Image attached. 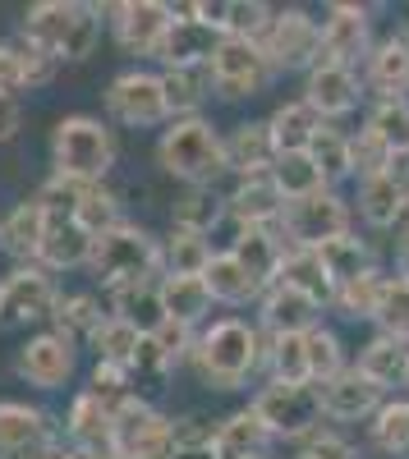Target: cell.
Returning <instances> with one entry per match:
<instances>
[{"label": "cell", "instance_id": "cell-49", "mask_svg": "<svg viewBox=\"0 0 409 459\" xmlns=\"http://www.w3.org/2000/svg\"><path fill=\"white\" fill-rule=\"evenodd\" d=\"M138 331L129 326V322H120V317H106L101 322V331L92 335V363H116V368H129L134 363V354H138Z\"/></svg>", "mask_w": 409, "mask_h": 459}, {"label": "cell", "instance_id": "cell-43", "mask_svg": "<svg viewBox=\"0 0 409 459\" xmlns=\"http://www.w3.org/2000/svg\"><path fill=\"white\" fill-rule=\"evenodd\" d=\"M267 129H272V138H276V152H309V143H313V134L322 129V120L313 115V106H309L304 97H290V101H281V106L267 115Z\"/></svg>", "mask_w": 409, "mask_h": 459}, {"label": "cell", "instance_id": "cell-56", "mask_svg": "<svg viewBox=\"0 0 409 459\" xmlns=\"http://www.w3.org/2000/svg\"><path fill=\"white\" fill-rule=\"evenodd\" d=\"M19 92H32L28 60H23L19 37H5V42H0V97H19Z\"/></svg>", "mask_w": 409, "mask_h": 459}, {"label": "cell", "instance_id": "cell-12", "mask_svg": "<svg viewBox=\"0 0 409 459\" xmlns=\"http://www.w3.org/2000/svg\"><path fill=\"white\" fill-rule=\"evenodd\" d=\"M170 23H175V5H166V0H116V5H106L110 42L134 60H157Z\"/></svg>", "mask_w": 409, "mask_h": 459}, {"label": "cell", "instance_id": "cell-6", "mask_svg": "<svg viewBox=\"0 0 409 459\" xmlns=\"http://www.w3.org/2000/svg\"><path fill=\"white\" fill-rule=\"evenodd\" d=\"M101 110H106V125H120V129H157V134H161V129L170 125L161 69L129 65V69H120V74H110V83L101 88Z\"/></svg>", "mask_w": 409, "mask_h": 459}, {"label": "cell", "instance_id": "cell-20", "mask_svg": "<svg viewBox=\"0 0 409 459\" xmlns=\"http://www.w3.org/2000/svg\"><path fill=\"white\" fill-rule=\"evenodd\" d=\"M253 322L263 326V335H309L313 326L326 322V308L322 303H313L309 294L290 290V285H267L263 299H257L253 308Z\"/></svg>", "mask_w": 409, "mask_h": 459}, {"label": "cell", "instance_id": "cell-10", "mask_svg": "<svg viewBox=\"0 0 409 459\" xmlns=\"http://www.w3.org/2000/svg\"><path fill=\"white\" fill-rule=\"evenodd\" d=\"M281 235L290 248H326L331 239L341 235H354V207L341 188H322L313 198H300V203H285L281 212Z\"/></svg>", "mask_w": 409, "mask_h": 459}, {"label": "cell", "instance_id": "cell-24", "mask_svg": "<svg viewBox=\"0 0 409 459\" xmlns=\"http://www.w3.org/2000/svg\"><path fill=\"white\" fill-rule=\"evenodd\" d=\"M189 14L198 23H207L216 37H263L276 5L267 0H189Z\"/></svg>", "mask_w": 409, "mask_h": 459}, {"label": "cell", "instance_id": "cell-53", "mask_svg": "<svg viewBox=\"0 0 409 459\" xmlns=\"http://www.w3.org/2000/svg\"><path fill=\"white\" fill-rule=\"evenodd\" d=\"M391 157H396V152L368 125L350 129V170H354V184L359 179H373V175H387L391 170Z\"/></svg>", "mask_w": 409, "mask_h": 459}, {"label": "cell", "instance_id": "cell-37", "mask_svg": "<svg viewBox=\"0 0 409 459\" xmlns=\"http://www.w3.org/2000/svg\"><path fill=\"white\" fill-rule=\"evenodd\" d=\"M226 221V194L221 188H179L170 198V225L175 230H194V235H216Z\"/></svg>", "mask_w": 409, "mask_h": 459}, {"label": "cell", "instance_id": "cell-23", "mask_svg": "<svg viewBox=\"0 0 409 459\" xmlns=\"http://www.w3.org/2000/svg\"><path fill=\"white\" fill-rule=\"evenodd\" d=\"M216 47H221V37L207 23H198L189 14V5H175V23H170L166 42L157 51V65L161 69H207Z\"/></svg>", "mask_w": 409, "mask_h": 459}, {"label": "cell", "instance_id": "cell-15", "mask_svg": "<svg viewBox=\"0 0 409 459\" xmlns=\"http://www.w3.org/2000/svg\"><path fill=\"white\" fill-rule=\"evenodd\" d=\"M60 418L32 400H0V459H51Z\"/></svg>", "mask_w": 409, "mask_h": 459}, {"label": "cell", "instance_id": "cell-55", "mask_svg": "<svg viewBox=\"0 0 409 459\" xmlns=\"http://www.w3.org/2000/svg\"><path fill=\"white\" fill-rule=\"evenodd\" d=\"M216 423H221V418L198 413V409H189V413H175V418H170L175 450H198V446H212V441H216Z\"/></svg>", "mask_w": 409, "mask_h": 459}, {"label": "cell", "instance_id": "cell-28", "mask_svg": "<svg viewBox=\"0 0 409 459\" xmlns=\"http://www.w3.org/2000/svg\"><path fill=\"white\" fill-rule=\"evenodd\" d=\"M106 317H110L106 294H97V290H65L60 303H56V313H51V322H47V331H56V335H65L69 344L88 350Z\"/></svg>", "mask_w": 409, "mask_h": 459}, {"label": "cell", "instance_id": "cell-30", "mask_svg": "<svg viewBox=\"0 0 409 459\" xmlns=\"http://www.w3.org/2000/svg\"><path fill=\"white\" fill-rule=\"evenodd\" d=\"M92 244H97V239H92L74 216H51V225H47V244H42V253H37V266H47L51 276L88 272Z\"/></svg>", "mask_w": 409, "mask_h": 459}, {"label": "cell", "instance_id": "cell-40", "mask_svg": "<svg viewBox=\"0 0 409 459\" xmlns=\"http://www.w3.org/2000/svg\"><path fill=\"white\" fill-rule=\"evenodd\" d=\"M161 88H166L170 120L207 115V101H212V74L207 69H161Z\"/></svg>", "mask_w": 409, "mask_h": 459}, {"label": "cell", "instance_id": "cell-1", "mask_svg": "<svg viewBox=\"0 0 409 459\" xmlns=\"http://www.w3.org/2000/svg\"><path fill=\"white\" fill-rule=\"evenodd\" d=\"M263 354H267V335L253 317H239V313H226V317H212L203 331H198V344H194V377L203 381L207 391L216 395H235V391H248L257 377H263Z\"/></svg>", "mask_w": 409, "mask_h": 459}, {"label": "cell", "instance_id": "cell-9", "mask_svg": "<svg viewBox=\"0 0 409 459\" xmlns=\"http://www.w3.org/2000/svg\"><path fill=\"white\" fill-rule=\"evenodd\" d=\"M276 69V79H285V74H304L322 60V19L304 5H276L267 32L257 37Z\"/></svg>", "mask_w": 409, "mask_h": 459}, {"label": "cell", "instance_id": "cell-61", "mask_svg": "<svg viewBox=\"0 0 409 459\" xmlns=\"http://www.w3.org/2000/svg\"><path fill=\"white\" fill-rule=\"evenodd\" d=\"M400 188H405V194H409V152H396V157H391V170H387Z\"/></svg>", "mask_w": 409, "mask_h": 459}, {"label": "cell", "instance_id": "cell-46", "mask_svg": "<svg viewBox=\"0 0 409 459\" xmlns=\"http://www.w3.org/2000/svg\"><path fill=\"white\" fill-rule=\"evenodd\" d=\"M272 184L281 188L285 203H300V198H313V194H322V188H331L322 179V170L313 166L309 152H281L276 166H272Z\"/></svg>", "mask_w": 409, "mask_h": 459}, {"label": "cell", "instance_id": "cell-63", "mask_svg": "<svg viewBox=\"0 0 409 459\" xmlns=\"http://www.w3.org/2000/svg\"><path fill=\"white\" fill-rule=\"evenodd\" d=\"M400 395H409V381H405V391H400Z\"/></svg>", "mask_w": 409, "mask_h": 459}, {"label": "cell", "instance_id": "cell-17", "mask_svg": "<svg viewBox=\"0 0 409 459\" xmlns=\"http://www.w3.org/2000/svg\"><path fill=\"white\" fill-rule=\"evenodd\" d=\"M116 459H170L175 437H170V413H161L152 400H134L116 413Z\"/></svg>", "mask_w": 409, "mask_h": 459}, {"label": "cell", "instance_id": "cell-57", "mask_svg": "<svg viewBox=\"0 0 409 459\" xmlns=\"http://www.w3.org/2000/svg\"><path fill=\"white\" fill-rule=\"evenodd\" d=\"M152 340H157V350L166 354V363H170V368H189V359H194V344H198V331H194V326H184V322H170V317H166V326H161Z\"/></svg>", "mask_w": 409, "mask_h": 459}, {"label": "cell", "instance_id": "cell-18", "mask_svg": "<svg viewBox=\"0 0 409 459\" xmlns=\"http://www.w3.org/2000/svg\"><path fill=\"white\" fill-rule=\"evenodd\" d=\"M318 395H322V418L331 428H354V423H368L378 409H382V400H387V391L382 386H373L354 363L341 372V377H331V381H322L318 386Z\"/></svg>", "mask_w": 409, "mask_h": 459}, {"label": "cell", "instance_id": "cell-32", "mask_svg": "<svg viewBox=\"0 0 409 459\" xmlns=\"http://www.w3.org/2000/svg\"><path fill=\"white\" fill-rule=\"evenodd\" d=\"M272 446H276L272 432L263 428V418H257L248 404L221 418V423H216V441H212L216 459H267Z\"/></svg>", "mask_w": 409, "mask_h": 459}, {"label": "cell", "instance_id": "cell-2", "mask_svg": "<svg viewBox=\"0 0 409 459\" xmlns=\"http://www.w3.org/2000/svg\"><path fill=\"white\" fill-rule=\"evenodd\" d=\"M152 157L161 175H170L179 188H221V179H231L226 166V129L212 115H194V120H170L157 134Z\"/></svg>", "mask_w": 409, "mask_h": 459}, {"label": "cell", "instance_id": "cell-54", "mask_svg": "<svg viewBox=\"0 0 409 459\" xmlns=\"http://www.w3.org/2000/svg\"><path fill=\"white\" fill-rule=\"evenodd\" d=\"M294 459H363V450L341 432V428H322V432H313L304 446H294Z\"/></svg>", "mask_w": 409, "mask_h": 459}, {"label": "cell", "instance_id": "cell-36", "mask_svg": "<svg viewBox=\"0 0 409 459\" xmlns=\"http://www.w3.org/2000/svg\"><path fill=\"white\" fill-rule=\"evenodd\" d=\"M318 257H322V266H326V276H331V285H350V281H359V276H368V272H382V262H378V248L368 244L359 230L354 235H341V239H331L326 248H318Z\"/></svg>", "mask_w": 409, "mask_h": 459}, {"label": "cell", "instance_id": "cell-8", "mask_svg": "<svg viewBox=\"0 0 409 459\" xmlns=\"http://www.w3.org/2000/svg\"><path fill=\"white\" fill-rule=\"evenodd\" d=\"M207 74H212L216 101H253L276 83V69H272L263 42H253V37H221Z\"/></svg>", "mask_w": 409, "mask_h": 459}, {"label": "cell", "instance_id": "cell-7", "mask_svg": "<svg viewBox=\"0 0 409 459\" xmlns=\"http://www.w3.org/2000/svg\"><path fill=\"white\" fill-rule=\"evenodd\" d=\"M248 409L263 418V428L272 432L276 446H304L313 432L326 428L318 386H281V381H263V386L253 391Z\"/></svg>", "mask_w": 409, "mask_h": 459}, {"label": "cell", "instance_id": "cell-47", "mask_svg": "<svg viewBox=\"0 0 409 459\" xmlns=\"http://www.w3.org/2000/svg\"><path fill=\"white\" fill-rule=\"evenodd\" d=\"M74 221H79L88 235H106V230H116L125 221V198H120V188H110V184H83V194H79V207H74Z\"/></svg>", "mask_w": 409, "mask_h": 459}, {"label": "cell", "instance_id": "cell-13", "mask_svg": "<svg viewBox=\"0 0 409 459\" xmlns=\"http://www.w3.org/2000/svg\"><path fill=\"white\" fill-rule=\"evenodd\" d=\"M60 281L47 266H10L0 276V326H47L56 303H60Z\"/></svg>", "mask_w": 409, "mask_h": 459}, {"label": "cell", "instance_id": "cell-59", "mask_svg": "<svg viewBox=\"0 0 409 459\" xmlns=\"http://www.w3.org/2000/svg\"><path fill=\"white\" fill-rule=\"evenodd\" d=\"M51 459H116V455H110V450H88V446H69L60 437V446L51 450Z\"/></svg>", "mask_w": 409, "mask_h": 459}, {"label": "cell", "instance_id": "cell-60", "mask_svg": "<svg viewBox=\"0 0 409 459\" xmlns=\"http://www.w3.org/2000/svg\"><path fill=\"white\" fill-rule=\"evenodd\" d=\"M391 276L409 281V230H400V235H396V266H391Z\"/></svg>", "mask_w": 409, "mask_h": 459}, {"label": "cell", "instance_id": "cell-34", "mask_svg": "<svg viewBox=\"0 0 409 459\" xmlns=\"http://www.w3.org/2000/svg\"><path fill=\"white\" fill-rule=\"evenodd\" d=\"M203 285H207L216 308H235V313L239 308H257V299H263V290H267V285H257L244 266L231 253H221V248H216L212 266L203 272Z\"/></svg>", "mask_w": 409, "mask_h": 459}, {"label": "cell", "instance_id": "cell-64", "mask_svg": "<svg viewBox=\"0 0 409 459\" xmlns=\"http://www.w3.org/2000/svg\"><path fill=\"white\" fill-rule=\"evenodd\" d=\"M405 230H409V221H405Z\"/></svg>", "mask_w": 409, "mask_h": 459}, {"label": "cell", "instance_id": "cell-21", "mask_svg": "<svg viewBox=\"0 0 409 459\" xmlns=\"http://www.w3.org/2000/svg\"><path fill=\"white\" fill-rule=\"evenodd\" d=\"M221 253H231L257 285H276L290 244H285V235H281V225H239L235 239L221 248Z\"/></svg>", "mask_w": 409, "mask_h": 459}, {"label": "cell", "instance_id": "cell-38", "mask_svg": "<svg viewBox=\"0 0 409 459\" xmlns=\"http://www.w3.org/2000/svg\"><path fill=\"white\" fill-rule=\"evenodd\" d=\"M161 303H166L170 322H184L194 331H203L212 322V308H216L203 276H161Z\"/></svg>", "mask_w": 409, "mask_h": 459}, {"label": "cell", "instance_id": "cell-14", "mask_svg": "<svg viewBox=\"0 0 409 459\" xmlns=\"http://www.w3.org/2000/svg\"><path fill=\"white\" fill-rule=\"evenodd\" d=\"M373 5H359V0H331V5L318 14L322 19V60L331 65H350L363 69L368 51L378 47V32H373Z\"/></svg>", "mask_w": 409, "mask_h": 459}, {"label": "cell", "instance_id": "cell-62", "mask_svg": "<svg viewBox=\"0 0 409 459\" xmlns=\"http://www.w3.org/2000/svg\"><path fill=\"white\" fill-rule=\"evenodd\" d=\"M170 459H216V450H212V446H198V450H175Z\"/></svg>", "mask_w": 409, "mask_h": 459}, {"label": "cell", "instance_id": "cell-35", "mask_svg": "<svg viewBox=\"0 0 409 459\" xmlns=\"http://www.w3.org/2000/svg\"><path fill=\"white\" fill-rule=\"evenodd\" d=\"M368 446L382 459H409V395H387L382 409L363 423Z\"/></svg>", "mask_w": 409, "mask_h": 459}, {"label": "cell", "instance_id": "cell-22", "mask_svg": "<svg viewBox=\"0 0 409 459\" xmlns=\"http://www.w3.org/2000/svg\"><path fill=\"white\" fill-rule=\"evenodd\" d=\"M354 221H363L368 230H378V235H400L405 221H409V194L391 179V175H373V179H359L354 184Z\"/></svg>", "mask_w": 409, "mask_h": 459}, {"label": "cell", "instance_id": "cell-44", "mask_svg": "<svg viewBox=\"0 0 409 459\" xmlns=\"http://www.w3.org/2000/svg\"><path fill=\"white\" fill-rule=\"evenodd\" d=\"M309 157L313 166L322 170V179L331 188H341V184H354V170H350V129L341 125H322L309 143Z\"/></svg>", "mask_w": 409, "mask_h": 459}, {"label": "cell", "instance_id": "cell-39", "mask_svg": "<svg viewBox=\"0 0 409 459\" xmlns=\"http://www.w3.org/2000/svg\"><path fill=\"white\" fill-rule=\"evenodd\" d=\"M216 257V244L194 230H166L161 235V276H203Z\"/></svg>", "mask_w": 409, "mask_h": 459}, {"label": "cell", "instance_id": "cell-51", "mask_svg": "<svg viewBox=\"0 0 409 459\" xmlns=\"http://www.w3.org/2000/svg\"><path fill=\"white\" fill-rule=\"evenodd\" d=\"M363 125L373 129L391 152H409V101H368Z\"/></svg>", "mask_w": 409, "mask_h": 459}, {"label": "cell", "instance_id": "cell-27", "mask_svg": "<svg viewBox=\"0 0 409 459\" xmlns=\"http://www.w3.org/2000/svg\"><path fill=\"white\" fill-rule=\"evenodd\" d=\"M354 368H359L368 381H373V386H382L387 395H400L405 381H409V340L373 331V335L359 344Z\"/></svg>", "mask_w": 409, "mask_h": 459}, {"label": "cell", "instance_id": "cell-45", "mask_svg": "<svg viewBox=\"0 0 409 459\" xmlns=\"http://www.w3.org/2000/svg\"><path fill=\"white\" fill-rule=\"evenodd\" d=\"M263 381H281V386H313V381H309V359H304V335H267Z\"/></svg>", "mask_w": 409, "mask_h": 459}, {"label": "cell", "instance_id": "cell-26", "mask_svg": "<svg viewBox=\"0 0 409 459\" xmlns=\"http://www.w3.org/2000/svg\"><path fill=\"white\" fill-rule=\"evenodd\" d=\"M276 138L267 129V120H239L226 129V166L231 179H253V175H272L276 166Z\"/></svg>", "mask_w": 409, "mask_h": 459}, {"label": "cell", "instance_id": "cell-41", "mask_svg": "<svg viewBox=\"0 0 409 459\" xmlns=\"http://www.w3.org/2000/svg\"><path fill=\"white\" fill-rule=\"evenodd\" d=\"M304 359H309V381H313V386H322V381H331V377H341L354 363L345 335L331 326V322H322V326H313L304 335Z\"/></svg>", "mask_w": 409, "mask_h": 459}, {"label": "cell", "instance_id": "cell-16", "mask_svg": "<svg viewBox=\"0 0 409 459\" xmlns=\"http://www.w3.org/2000/svg\"><path fill=\"white\" fill-rule=\"evenodd\" d=\"M300 97L313 106V115L322 125H341L359 106H368V92H363V74L350 69V65H331V60H318L304 79H300Z\"/></svg>", "mask_w": 409, "mask_h": 459}, {"label": "cell", "instance_id": "cell-3", "mask_svg": "<svg viewBox=\"0 0 409 459\" xmlns=\"http://www.w3.org/2000/svg\"><path fill=\"white\" fill-rule=\"evenodd\" d=\"M106 28V5H88V0H37L23 10L19 37L28 47L47 51L56 65H83L97 56Z\"/></svg>", "mask_w": 409, "mask_h": 459}, {"label": "cell", "instance_id": "cell-31", "mask_svg": "<svg viewBox=\"0 0 409 459\" xmlns=\"http://www.w3.org/2000/svg\"><path fill=\"white\" fill-rule=\"evenodd\" d=\"M285 198L272 184V175H253V179H235L226 188V216L235 225H281Z\"/></svg>", "mask_w": 409, "mask_h": 459}, {"label": "cell", "instance_id": "cell-11", "mask_svg": "<svg viewBox=\"0 0 409 459\" xmlns=\"http://www.w3.org/2000/svg\"><path fill=\"white\" fill-rule=\"evenodd\" d=\"M79 359H83L79 344H69L65 335L42 326V331H32L14 350V377L23 381L28 391H37V395H56V391L74 386V377H79Z\"/></svg>", "mask_w": 409, "mask_h": 459}, {"label": "cell", "instance_id": "cell-5", "mask_svg": "<svg viewBox=\"0 0 409 459\" xmlns=\"http://www.w3.org/2000/svg\"><path fill=\"white\" fill-rule=\"evenodd\" d=\"M88 276L101 285V294L138 285V281H161V235H152L138 221H120L116 230L97 235Z\"/></svg>", "mask_w": 409, "mask_h": 459}, {"label": "cell", "instance_id": "cell-52", "mask_svg": "<svg viewBox=\"0 0 409 459\" xmlns=\"http://www.w3.org/2000/svg\"><path fill=\"white\" fill-rule=\"evenodd\" d=\"M373 331L409 340V281H400V276H391V272H387V281H382V299H378V313H373Z\"/></svg>", "mask_w": 409, "mask_h": 459}, {"label": "cell", "instance_id": "cell-58", "mask_svg": "<svg viewBox=\"0 0 409 459\" xmlns=\"http://www.w3.org/2000/svg\"><path fill=\"white\" fill-rule=\"evenodd\" d=\"M23 134V101L19 97H0V147L14 143Z\"/></svg>", "mask_w": 409, "mask_h": 459}, {"label": "cell", "instance_id": "cell-19", "mask_svg": "<svg viewBox=\"0 0 409 459\" xmlns=\"http://www.w3.org/2000/svg\"><path fill=\"white\" fill-rule=\"evenodd\" d=\"M359 74L368 101H409V37L400 28L378 37V47L368 51Z\"/></svg>", "mask_w": 409, "mask_h": 459}, {"label": "cell", "instance_id": "cell-25", "mask_svg": "<svg viewBox=\"0 0 409 459\" xmlns=\"http://www.w3.org/2000/svg\"><path fill=\"white\" fill-rule=\"evenodd\" d=\"M47 225H51V216H47L42 203H37V194L19 198L5 216H0V253H5L14 266L37 262V253H42V244H47Z\"/></svg>", "mask_w": 409, "mask_h": 459}, {"label": "cell", "instance_id": "cell-4", "mask_svg": "<svg viewBox=\"0 0 409 459\" xmlns=\"http://www.w3.org/2000/svg\"><path fill=\"white\" fill-rule=\"evenodd\" d=\"M47 157H51V175L74 179V184H110V170L120 161V143L101 115L74 110L60 115L47 138Z\"/></svg>", "mask_w": 409, "mask_h": 459}, {"label": "cell", "instance_id": "cell-42", "mask_svg": "<svg viewBox=\"0 0 409 459\" xmlns=\"http://www.w3.org/2000/svg\"><path fill=\"white\" fill-rule=\"evenodd\" d=\"M276 281L290 285V290H300V294H309L313 303H322V308L331 313L336 285H331V276H326V266H322L318 253H309V248H290L285 262H281V276H276Z\"/></svg>", "mask_w": 409, "mask_h": 459}, {"label": "cell", "instance_id": "cell-50", "mask_svg": "<svg viewBox=\"0 0 409 459\" xmlns=\"http://www.w3.org/2000/svg\"><path fill=\"white\" fill-rule=\"evenodd\" d=\"M83 391H92L110 413H120L125 404H134V400H143L138 391H134V377H129V368H116V363H92L88 368V386Z\"/></svg>", "mask_w": 409, "mask_h": 459}, {"label": "cell", "instance_id": "cell-48", "mask_svg": "<svg viewBox=\"0 0 409 459\" xmlns=\"http://www.w3.org/2000/svg\"><path fill=\"white\" fill-rule=\"evenodd\" d=\"M382 281H387V272H368V276L341 285L336 299H331V313H336L341 322H368V326H373L378 299H382Z\"/></svg>", "mask_w": 409, "mask_h": 459}, {"label": "cell", "instance_id": "cell-29", "mask_svg": "<svg viewBox=\"0 0 409 459\" xmlns=\"http://www.w3.org/2000/svg\"><path fill=\"white\" fill-rule=\"evenodd\" d=\"M60 437L69 446H88V450H110L116 441V413H110L92 391H74L65 418H60Z\"/></svg>", "mask_w": 409, "mask_h": 459}, {"label": "cell", "instance_id": "cell-33", "mask_svg": "<svg viewBox=\"0 0 409 459\" xmlns=\"http://www.w3.org/2000/svg\"><path fill=\"white\" fill-rule=\"evenodd\" d=\"M106 308H110V317L129 322L138 335H157L166 326L161 281H138V285H125V290H110L106 294Z\"/></svg>", "mask_w": 409, "mask_h": 459}]
</instances>
